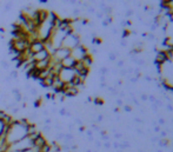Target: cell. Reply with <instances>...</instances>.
<instances>
[{
    "instance_id": "6da1fadb",
    "label": "cell",
    "mask_w": 173,
    "mask_h": 152,
    "mask_svg": "<svg viewBox=\"0 0 173 152\" xmlns=\"http://www.w3.org/2000/svg\"><path fill=\"white\" fill-rule=\"evenodd\" d=\"M78 45H80V37H79L77 33H73V34H70V36H66V37L64 38L61 47L68 48V50L72 51Z\"/></svg>"
},
{
    "instance_id": "7a4b0ae2",
    "label": "cell",
    "mask_w": 173,
    "mask_h": 152,
    "mask_svg": "<svg viewBox=\"0 0 173 152\" xmlns=\"http://www.w3.org/2000/svg\"><path fill=\"white\" fill-rule=\"evenodd\" d=\"M32 147H33V140H31L28 137H26V138L21 139V140H19V142L16 143V144L11 145L10 149H11V150H13V151L22 152L24 150L32 149Z\"/></svg>"
},
{
    "instance_id": "3957f363",
    "label": "cell",
    "mask_w": 173,
    "mask_h": 152,
    "mask_svg": "<svg viewBox=\"0 0 173 152\" xmlns=\"http://www.w3.org/2000/svg\"><path fill=\"white\" fill-rule=\"evenodd\" d=\"M86 54H89V51H87V47L84 46L83 44L78 45L77 47L73 48V50L71 51V56H72L77 61H80Z\"/></svg>"
},
{
    "instance_id": "277c9868",
    "label": "cell",
    "mask_w": 173,
    "mask_h": 152,
    "mask_svg": "<svg viewBox=\"0 0 173 152\" xmlns=\"http://www.w3.org/2000/svg\"><path fill=\"white\" fill-rule=\"evenodd\" d=\"M74 76H75V72H74L73 68H63L58 77L60 78V80L63 81L64 84H67V83L72 81Z\"/></svg>"
},
{
    "instance_id": "5b68a950",
    "label": "cell",
    "mask_w": 173,
    "mask_h": 152,
    "mask_svg": "<svg viewBox=\"0 0 173 152\" xmlns=\"http://www.w3.org/2000/svg\"><path fill=\"white\" fill-rule=\"evenodd\" d=\"M42 50H45V45L42 44L41 40L34 39V40H32V42H30V51H31L33 54L40 52V51H42Z\"/></svg>"
},
{
    "instance_id": "8992f818",
    "label": "cell",
    "mask_w": 173,
    "mask_h": 152,
    "mask_svg": "<svg viewBox=\"0 0 173 152\" xmlns=\"http://www.w3.org/2000/svg\"><path fill=\"white\" fill-rule=\"evenodd\" d=\"M154 61H156V64H157L159 67L163 66L164 64H166L168 61L166 53L164 52V51H158L157 54H156V58H154Z\"/></svg>"
},
{
    "instance_id": "52a82bcc",
    "label": "cell",
    "mask_w": 173,
    "mask_h": 152,
    "mask_svg": "<svg viewBox=\"0 0 173 152\" xmlns=\"http://www.w3.org/2000/svg\"><path fill=\"white\" fill-rule=\"evenodd\" d=\"M75 63H77V60H75V59H74L72 56H70V57L65 58L64 60H61V61H60V64H61L63 68H73L74 65H75Z\"/></svg>"
},
{
    "instance_id": "ba28073f",
    "label": "cell",
    "mask_w": 173,
    "mask_h": 152,
    "mask_svg": "<svg viewBox=\"0 0 173 152\" xmlns=\"http://www.w3.org/2000/svg\"><path fill=\"white\" fill-rule=\"evenodd\" d=\"M51 57V54L48 53V51L45 48V50H42L40 52L36 53V54H33V60L37 63V61H41L44 59H47V58Z\"/></svg>"
},
{
    "instance_id": "9c48e42d",
    "label": "cell",
    "mask_w": 173,
    "mask_h": 152,
    "mask_svg": "<svg viewBox=\"0 0 173 152\" xmlns=\"http://www.w3.org/2000/svg\"><path fill=\"white\" fill-rule=\"evenodd\" d=\"M47 144V139L44 137V135H40V136H38L34 140H33V146H37L39 149H41L44 145H46Z\"/></svg>"
},
{
    "instance_id": "30bf717a",
    "label": "cell",
    "mask_w": 173,
    "mask_h": 152,
    "mask_svg": "<svg viewBox=\"0 0 173 152\" xmlns=\"http://www.w3.org/2000/svg\"><path fill=\"white\" fill-rule=\"evenodd\" d=\"M55 74H52L51 73V76L50 77H47V78H45V79H42L41 81H39L40 83V85H41L44 89H52V86H53V77H54Z\"/></svg>"
},
{
    "instance_id": "8fae6325",
    "label": "cell",
    "mask_w": 173,
    "mask_h": 152,
    "mask_svg": "<svg viewBox=\"0 0 173 152\" xmlns=\"http://www.w3.org/2000/svg\"><path fill=\"white\" fill-rule=\"evenodd\" d=\"M50 65H51V57L47 58V59H44L41 61H37L36 63V68L38 70H45V68H48L50 67Z\"/></svg>"
},
{
    "instance_id": "7c38bea8",
    "label": "cell",
    "mask_w": 173,
    "mask_h": 152,
    "mask_svg": "<svg viewBox=\"0 0 173 152\" xmlns=\"http://www.w3.org/2000/svg\"><path fill=\"white\" fill-rule=\"evenodd\" d=\"M79 93V90L77 87H67L64 91V97H75Z\"/></svg>"
},
{
    "instance_id": "4fadbf2b",
    "label": "cell",
    "mask_w": 173,
    "mask_h": 152,
    "mask_svg": "<svg viewBox=\"0 0 173 152\" xmlns=\"http://www.w3.org/2000/svg\"><path fill=\"white\" fill-rule=\"evenodd\" d=\"M80 61L84 64L85 67L89 68V67H91V65H92V63H93V59H92V56H91V54L89 53V54H86V56H85V57L83 58Z\"/></svg>"
},
{
    "instance_id": "5bb4252c",
    "label": "cell",
    "mask_w": 173,
    "mask_h": 152,
    "mask_svg": "<svg viewBox=\"0 0 173 152\" xmlns=\"http://www.w3.org/2000/svg\"><path fill=\"white\" fill-rule=\"evenodd\" d=\"M48 14H50V12L47 10H39V18L42 22H45L48 19Z\"/></svg>"
},
{
    "instance_id": "9a60e30c",
    "label": "cell",
    "mask_w": 173,
    "mask_h": 152,
    "mask_svg": "<svg viewBox=\"0 0 173 152\" xmlns=\"http://www.w3.org/2000/svg\"><path fill=\"white\" fill-rule=\"evenodd\" d=\"M38 132L37 125L36 124H30L28 127H27V136H31V135H34Z\"/></svg>"
},
{
    "instance_id": "2e32d148",
    "label": "cell",
    "mask_w": 173,
    "mask_h": 152,
    "mask_svg": "<svg viewBox=\"0 0 173 152\" xmlns=\"http://www.w3.org/2000/svg\"><path fill=\"white\" fill-rule=\"evenodd\" d=\"M40 151H41V152H50V151H51V145H50V144L47 143L46 145H44V146L40 149Z\"/></svg>"
},
{
    "instance_id": "e0dca14e",
    "label": "cell",
    "mask_w": 173,
    "mask_h": 152,
    "mask_svg": "<svg viewBox=\"0 0 173 152\" xmlns=\"http://www.w3.org/2000/svg\"><path fill=\"white\" fill-rule=\"evenodd\" d=\"M4 127H5V123H4V120H0V138L2 137V132H4Z\"/></svg>"
},
{
    "instance_id": "ac0fdd59",
    "label": "cell",
    "mask_w": 173,
    "mask_h": 152,
    "mask_svg": "<svg viewBox=\"0 0 173 152\" xmlns=\"http://www.w3.org/2000/svg\"><path fill=\"white\" fill-rule=\"evenodd\" d=\"M10 78L11 79H17L18 78V72L17 71H12L10 73Z\"/></svg>"
},
{
    "instance_id": "d6986e66",
    "label": "cell",
    "mask_w": 173,
    "mask_h": 152,
    "mask_svg": "<svg viewBox=\"0 0 173 152\" xmlns=\"http://www.w3.org/2000/svg\"><path fill=\"white\" fill-rule=\"evenodd\" d=\"M40 105H41V98H38L36 101H34V107L37 109V107H40Z\"/></svg>"
},
{
    "instance_id": "ffe728a7",
    "label": "cell",
    "mask_w": 173,
    "mask_h": 152,
    "mask_svg": "<svg viewBox=\"0 0 173 152\" xmlns=\"http://www.w3.org/2000/svg\"><path fill=\"white\" fill-rule=\"evenodd\" d=\"M6 115H7V113H6L5 111L0 110V120H4V119H5Z\"/></svg>"
},
{
    "instance_id": "44dd1931",
    "label": "cell",
    "mask_w": 173,
    "mask_h": 152,
    "mask_svg": "<svg viewBox=\"0 0 173 152\" xmlns=\"http://www.w3.org/2000/svg\"><path fill=\"white\" fill-rule=\"evenodd\" d=\"M94 103L97 105H103V103H104V101H103V99H100V98H98V97H97V98L94 99Z\"/></svg>"
},
{
    "instance_id": "7402d4cb",
    "label": "cell",
    "mask_w": 173,
    "mask_h": 152,
    "mask_svg": "<svg viewBox=\"0 0 173 152\" xmlns=\"http://www.w3.org/2000/svg\"><path fill=\"white\" fill-rule=\"evenodd\" d=\"M64 136H65L64 133H58L55 138H57V140H60V139H63V138H64Z\"/></svg>"
},
{
    "instance_id": "603a6c76",
    "label": "cell",
    "mask_w": 173,
    "mask_h": 152,
    "mask_svg": "<svg viewBox=\"0 0 173 152\" xmlns=\"http://www.w3.org/2000/svg\"><path fill=\"white\" fill-rule=\"evenodd\" d=\"M51 130V126L50 125H45L44 126V131H50Z\"/></svg>"
},
{
    "instance_id": "cb8c5ba5",
    "label": "cell",
    "mask_w": 173,
    "mask_h": 152,
    "mask_svg": "<svg viewBox=\"0 0 173 152\" xmlns=\"http://www.w3.org/2000/svg\"><path fill=\"white\" fill-rule=\"evenodd\" d=\"M1 65L4 66V68H8V64L6 63V61H1Z\"/></svg>"
},
{
    "instance_id": "d4e9b609",
    "label": "cell",
    "mask_w": 173,
    "mask_h": 152,
    "mask_svg": "<svg viewBox=\"0 0 173 152\" xmlns=\"http://www.w3.org/2000/svg\"><path fill=\"white\" fill-rule=\"evenodd\" d=\"M30 92H31L32 95L37 96V91H36V90H34V89H32V87H31V89H30Z\"/></svg>"
},
{
    "instance_id": "484cf974",
    "label": "cell",
    "mask_w": 173,
    "mask_h": 152,
    "mask_svg": "<svg viewBox=\"0 0 173 152\" xmlns=\"http://www.w3.org/2000/svg\"><path fill=\"white\" fill-rule=\"evenodd\" d=\"M60 115H66V110H65V109L60 110Z\"/></svg>"
},
{
    "instance_id": "4316f807",
    "label": "cell",
    "mask_w": 173,
    "mask_h": 152,
    "mask_svg": "<svg viewBox=\"0 0 173 152\" xmlns=\"http://www.w3.org/2000/svg\"><path fill=\"white\" fill-rule=\"evenodd\" d=\"M22 152H33V150L32 149H27V150H24Z\"/></svg>"
},
{
    "instance_id": "83f0119b",
    "label": "cell",
    "mask_w": 173,
    "mask_h": 152,
    "mask_svg": "<svg viewBox=\"0 0 173 152\" xmlns=\"http://www.w3.org/2000/svg\"><path fill=\"white\" fill-rule=\"evenodd\" d=\"M5 32V28L4 27H0V33H4Z\"/></svg>"
},
{
    "instance_id": "f1b7e54d",
    "label": "cell",
    "mask_w": 173,
    "mask_h": 152,
    "mask_svg": "<svg viewBox=\"0 0 173 152\" xmlns=\"http://www.w3.org/2000/svg\"><path fill=\"white\" fill-rule=\"evenodd\" d=\"M125 110L126 111H130V110H131V106H128V105H127V106L125 107Z\"/></svg>"
}]
</instances>
